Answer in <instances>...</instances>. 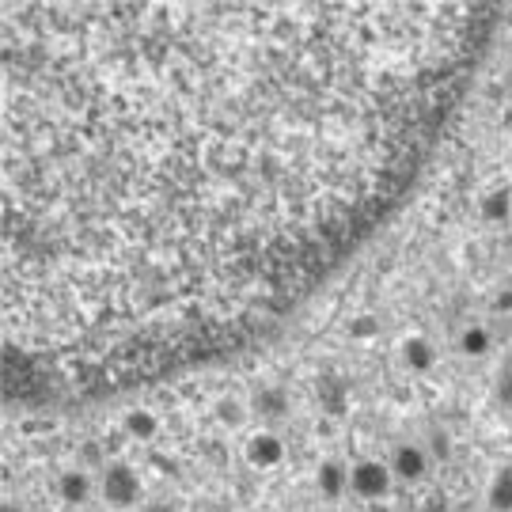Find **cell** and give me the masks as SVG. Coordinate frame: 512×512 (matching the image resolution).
<instances>
[{
    "instance_id": "obj_6",
    "label": "cell",
    "mask_w": 512,
    "mask_h": 512,
    "mask_svg": "<svg viewBox=\"0 0 512 512\" xmlns=\"http://www.w3.org/2000/svg\"><path fill=\"white\" fill-rule=\"evenodd\" d=\"M349 475H353V467H346L342 459H323L319 475H315V490L327 501H334V497H342L349 490Z\"/></svg>"
},
{
    "instance_id": "obj_4",
    "label": "cell",
    "mask_w": 512,
    "mask_h": 512,
    "mask_svg": "<svg viewBox=\"0 0 512 512\" xmlns=\"http://www.w3.org/2000/svg\"><path fill=\"white\" fill-rule=\"evenodd\" d=\"M429 463H433L429 452L418 448V444H399V448L391 452V471H395L399 482H421L425 471H429Z\"/></svg>"
},
{
    "instance_id": "obj_2",
    "label": "cell",
    "mask_w": 512,
    "mask_h": 512,
    "mask_svg": "<svg viewBox=\"0 0 512 512\" xmlns=\"http://www.w3.org/2000/svg\"><path fill=\"white\" fill-rule=\"evenodd\" d=\"M99 494L114 509H133L141 501V475L126 463H110L103 478H99Z\"/></svg>"
},
{
    "instance_id": "obj_17",
    "label": "cell",
    "mask_w": 512,
    "mask_h": 512,
    "mask_svg": "<svg viewBox=\"0 0 512 512\" xmlns=\"http://www.w3.org/2000/svg\"><path fill=\"white\" fill-rule=\"evenodd\" d=\"M494 311H497V315H512V289H505V293H497Z\"/></svg>"
},
{
    "instance_id": "obj_5",
    "label": "cell",
    "mask_w": 512,
    "mask_h": 512,
    "mask_svg": "<svg viewBox=\"0 0 512 512\" xmlns=\"http://www.w3.org/2000/svg\"><path fill=\"white\" fill-rule=\"evenodd\" d=\"M285 459V440L277 437V433H255V437L247 440V463L258 467V471H270Z\"/></svg>"
},
{
    "instance_id": "obj_18",
    "label": "cell",
    "mask_w": 512,
    "mask_h": 512,
    "mask_svg": "<svg viewBox=\"0 0 512 512\" xmlns=\"http://www.w3.org/2000/svg\"><path fill=\"white\" fill-rule=\"evenodd\" d=\"M501 399H505V406H512V376L501 380Z\"/></svg>"
},
{
    "instance_id": "obj_9",
    "label": "cell",
    "mask_w": 512,
    "mask_h": 512,
    "mask_svg": "<svg viewBox=\"0 0 512 512\" xmlns=\"http://www.w3.org/2000/svg\"><path fill=\"white\" fill-rule=\"evenodd\" d=\"M255 414L258 418H266V421H277V418H285L289 414V391H281V387H262L255 395Z\"/></svg>"
},
{
    "instance_id": "obj_7",
    "label": "cell",
    "mask_w": 512,
    "mask_h": 512,
    "mask_svg": "<svg viewBox=\"0 0 512 512\" xmlns=\"http://www.w3.org/2000/svg\"><path fill=\"white\" fill-rule=\"evenodd\" d=\"M54 490H57V497L65 501V505H88V497H92V478L84 475V471H65V475L57 478L54 482Z\"/></svg>"
},
{
    "instance_id": "obj_15",
    "label": "cell",
    "mask_w": 512,
    "mask_h": 512,
    "mask_svg": "<svg viewBox=\"0 0 512 512\" xmlns=\"http://www.w3.org/2000/svg\"><path fill=\"white\" fill-rule=\"evenodd\" d=\"M425 452H429V459H448V456H452V440H448V433H444V429H433V433H429V448H425Z\"/></svg>"
},
{
    "instance_id": "obj_8",
    "label": "cell",
    "mask_w": 512,
    "mask_h": 512,
    "mask_svg": "<svg viewBox=\"0 0 512 512\" xmlns=\"http://www.w3.org/2000/svg\"><path fill=\"white\" fill-rule=\"evenodd\" d=\"M403 365L421 376V372H429V368L437 365V349L429 346V338L414 334V338H406L403 342Z\"/></svg>"
},
{
    "instance_id": "obj_10",
    "label": "cell",
    "mask_w": 512,
    "mask_h": 512,
    "mask_svg": "<svg viewBox=\"0 0 512 512\" xmlns=\"http://www.w3.org/2000/svg\"><path fill=\"white\" fill-rule=\"evenodd\" d=\"M122 429H126V437L133 440H156V433H160V418L152 414V410H145V406H137V410H129L126 418H122Z\"/></svg>"
},
{
    "instance_id": "obj_20",
    "label": "cell",
    "mask_w": 512,
    "mask_h": 512,
    "mask_svg": "<svg viewBox=\"0 0 512 512\" xmlns=\"http://www.w3.org/2000/svg\"><path fill=\"white\" fill-rule=\"evenodd\" d=\"M505 84H509V95H512V65H509V76H505Z\"/></svg>"
},
{
    "instance_id": "obj_13",
    "label": "cell",
    "mask_w": 512,
    "mask_h": 512,
    "mask_svg": "<svg viewBox=\"0 0 512 512\" xmlns=\"http://www.w3.org/2000/svg\"><path fill=\"white\" fill-rule=\"evenodd\" d=\"M486 501H490V509L494 512H512V467L509 471H497V478L490 482Z\"/></svg>"
},
{
    "instance_id": "obj_1",
    "label": "cell",
    "mask_w": 512,
    "mask_h": 512,
    "mask_svg": "<svg viewBox=\"0 0 512 512\" xmlns=\"http://www.w3.org/2000/svg\"><path fill=\"white\" fill-rule=\"evenodd\" d=\"M467 4L4 12V330L76 384L247 342L418 179L475 69Z\"/></svg>"
},
{
    "instance_id": "obj_3",
    "label": "cell",
    "mask_w": 512,
    "mask_h": 512,
    "mask_svg": "<svg viewBox=\"0 0 512 512\" xmlns=\"http://www.w3.org/2000/svg\"><path fill=\"white\" fill-rule=\"evenodd\" d=\"M391 463H380V459H361L349 475V490L361 497V501H380V497L391 494Z\"/></svg>"
},
{
    "instance_id": "obj_21",
    "label": "cell",
    "mask_w": 512,
    "mask_h": 512,
    "mask_svg": "<svg viewBox=\"0 0 512 512\" xmlns=\"http://www.w3.org/2000/svg\"><path fill=\"white\" fill-rule=\"evenodd\" d=\"M4 512H23L19 505H4Z\"/></svg>"
},
{
    "instance_id": "obj_16",
    "label": "cell",
    "mask_w": 512,
    "mask_h": 512,
    "mask_svg": "<svg viewBox=\"0 0 512 512\" xmlns=\"http://www.w3.org/2000/svg\"><path fill=\"white\" fill-rule=\"evenodd\" d=\"M376 330H380V323H376L372 315H361V319L349 323V334H353V338H376Z\"/></svg>"
},
{
    "instance_id": "obj_11",
    "label": "cell",
    "mask_w": 512,
    "mask_h": 512,
    "mask_svg": "<svg viewBox=\"0 0 512 512\" xmlns=\"http://www.w3.org/2000/svg\"><path fill=\"white\" fill-rule=\"evenodd\" d=\"M490 349H494V338H490V330H486V327L459 330V353H463V357L478 361V357H486Z\"/></svg>"
},
{
    "instance_id": "obj_12",
    "label": "cell",
    "mask_w": 512,
    "mask_h": 512,
    "mask_svg": "<svg viewBox=\"0 0 512 512\" xmlns=\"http://www.w3.org/2000/svg\"><path fill=\"white\" fill-rule=\"evenodd\" d=\"M482 217L490 220V224H505V220L512 217V190L509 186L490 190V194L482 198Z\"/></svg>"
},
{
    "instance_id": "obj_19",
    "label": "cell",
    "mask_w": 512,
    "mask_h": 512,
    "mask_svg": "<svg viewBox=\"0 0 512 512\" xmlns=\"http://www.w3.org/2000/svg\"><path fill=\"white\" fill-rule=\"evenodd\" d=\"M148 512H175V505H164V501H160V505H148Z\"/></svg>"
},
{
    "instance_id": "obj_14",
    "label": "cell",
    "mask_w": 512,
    "mask_h": 512,
    "mask_svg": "<svg viewBox=\"0 0 512 512\" xmlns=\"http://www.w3.org/2000/svg\"><path fill=\"white\" fill-rule=\"evenodd\" d=\"M217 421L224 429H239L243 421H247V406L239 403V399H220L217 403Z\"/></svg>"
}]
</instances>
